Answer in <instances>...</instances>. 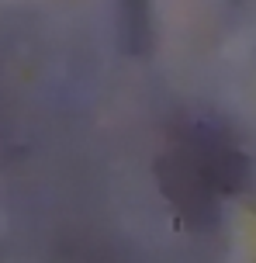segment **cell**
I'll use <instances>...</instances> for the list:
<instances>
[]
</instances>
